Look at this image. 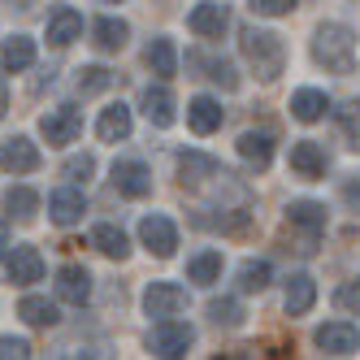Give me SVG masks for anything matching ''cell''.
Returning a JSON list of instances; mask_svg holds the SVG:
<instances>
[{
	"label": "cell",
	"instance_id": "11",
	"mask_svg": "<svg viewBox=\"0 0 360 360\" xmlns=\"http://www.w3.org/2000/svg\"><path fill=\"white\" fill-rule=\"evenodd\" d=\"M187 27H191L195 35H204V39H221V31L230 27V13H226V5H213V0H204V5L191 9Z\"/></svg>",
	"mask_w": 360,
	"mask_h": 360
},
{
	"label": "cell",
	"instance_id": "41",
	"mask_svg": "<svg viewBox=\"0 0 360 360\" xmlns=\"http://www.w3.org/2000/svg\"><path fill=\"white\" fill-rule=\"evenodd\" d=\"M5 109H9V87H5V79H0V117H5Z\"/></svg>",
	"mask_w": 360,
	"mask_h": 360
},
{
	"label": "cell",
	"instance_id": "18",
	"mask_svg": "<svg viewBox=\"0 0 360 360\" xmlns=\"http://www.w3.org/2000/svg\"><path fill=\"white\" fill-rule=\"evenodd\" d=\"M187 126L195 135H213L217 126H221V105L213 96H195L191 105H187Z\"/></svg>",
	"mask_w": 360,
	"mask_h": 360
},
{
	"label": "cell",
	"instance_id": "8",
	"mask_svg": "<svg viewBox=\"0 0 360 360\" xmlns=\"http://www.w3.org/2000/svg\"><path fill=\"white\" fill-rule=\"evenodd\" d=\"M0 169L5 174H35L39 169V148L27 135H13L5 148H0Z\"/></svg>",
	"mask_w": 360,
	"mask_h": 360
},
{
	"label": "cell",
	"instance_id": "19",
	"mask_svg": "<svg viewBox=\"0 0 360 360\" xmlns=\"http://www.w3.org/2000/svg\"><path fill=\"white\" fill-rule=\"evenodd\" d=\"M239 157L252 161L256 169H265L274 161V135L269 131H243L239 135Z\"/></svg>",
	"mask_w": 360,
	"mask_h": 360
},
{
	"label": "cell",
	"instance_id": "26",
	"mask_svg": "<svg viewBox=\"0 0 360 360\" xmlns=\"http://www.w3.org/2000/svg\"><path fill=\"white\" fill-rule=\"evenodd\" d=\"M178 174H183V187H195L204 178H217L221 165L213 157H200V152H187V157H178Z\"/></svg>",
	"mask_w": 360,
	"mask_h": 360
},
{
	"label": "cell",
	"instance_id": "29",
	"mask_svg": "<svg viewBox=\"0 0 360 360\" xmlns=\"http://www.w3.org/2000/svg\"><path fill=\"white\" fill-rule=\"evenodd\" d=\"M126 39H131V27H126L122 18H100V22H96V44L105 48V53L126 48Z\"/></svg>",
	"mask_w": 360,
	"mask_h": 360
},
{
	"label": "cell",
	"instance_id": "4",
	"mask_svg": "<svg viewBox=\"0 0 360 360\" xmlns=\"http://www.w3.org/2000/svg\"><path fill=\"white\" fill-rule=\"evenodd\" d=\"M39 131L48 139V148H65L83 135V113L74 109V105H61V109H48L44 122H39Z\"/></svg>",
	"mask_w": 360,
	"mask_h": 360
},
{
	"label": "cell",
	"instance_id": "12",
	"mask_svg": "<svg viewBox=\"0 0 360 360\" xmlns=\"http://www.w3.org/2000/svg\"><path fill=\"white\" fill-rule=\"evenodd\" d=\"M5 265H9V282H18V287H31V282L44 278V256H39L35 248H27V243L13 248Z\"/></svg>",
	"mask_w": 360,
	"mask_h": 360
},
{
	"label": "cell",
	"instance_id": "25",
	"mask_svg": "<svg viewBox=\"0 0 360 360\" xmlns=\"http://www.w3.org/2000/svg\"><path fill=\"white\" fill-rule=\"evenodd\" d=\"M143 113H148V122L152 126H174V96L165 91V87H148L143 91Z\"/></svg>",
	"mask_w": 360,
	"mask_h": 360
},
{
	"label": "cell",
	"instance_id": "35",
	"mask_svg": "<svg viewBox=\"0 0 360 360\" xmlns=\"http://www.w3.org/2000/svg\"><path fill=\"white\" fill-rule=\"evenodd\" d=\"M300 5V0H248V9L256 18H282V13H291Z\"/></svg>",
	"mask_w": 360,
	"mask_h": 360
},
{
	"label": "cell",
	"instance_id": "14",
	"mask_svg": "<svg viewBox=\"0 0 360 360\" xmlns=\"http://www.w3.org/2000/svg\"><path fill=\"white\" fill-rule=\"evenodd\" d=\"M79 35H83V13L79 9L61 5L53 18H48V44H53V48H65V44H74Z\"/></svg>",
	"mask_w": 360,
	"mask_h": 360
},
{
	"label": "cell",
	"instance_id": "31",
	"mask_svg": "<svg viewBox=\"0 0 360 360\" xmlns=\"http://www.w3.org/2000/svg\"><path fill=\"white\" fill-rule=\"evenodd\" d=\"M274 282V269H269V261H243L239 265V291H265Z\"/></svg>",
	"mask_w": 360,
	"mask_h": 360
},
{
	"label": "cell",
	"instance_id": "33",
	"mask_svg": "<svg viewBox=\"0 0 360 360\" xmlns=\"http://www.w3.org/2000/svg\"><path fill=\"white\" fill-rule=\"evenodd\" d=\"M209 321H213V326H239V321H243V308H239V300H230V295H221V300H209Z\"/></svg>",
	"mask_w": 360,
	"mask_h": 360
},
{
	"label": "cell",
	"instance_id": "3",
	"mask_svg": "<svg viewBox=\"0 0 360 360\" xmlns=\"http://www.w3.org/2000/svg\"><path fill=\"white\" fill-rule=\"evenodd\" d=\"M191 343H195V330H191L187 321H174V317H157V326L148 330V352L161 356V360L187 356Z\"/></svg>",
	"mask_w": 360,
	"mask_h": 360
},
{
	"label": "cell",
	"instance_id": "37",
	"mask_svg": "<svg viewBox=\"0 0 360 360\" xmlns=\"http://www.w3.org/2000/svg\"><path fill=\"white\" fill-rule=\"evenodd\" d=\"M209 70H213L209 79H213L217 87H226V91H235V87H239V74H235V65H230V61H213Z\"/></svg>",
	"mask_w": 360,
	"mask_h": 360
},
{
	"label": "cell",
	"instance_id": "42",
	"mask_svg": "<svg viewBox=\"0 0 360 360\" xmlns=\"http://www.w3.org/2000/svg\"><path fill=\"white\" fill-rule=\"evenodd\" d=\"M0 256H5V239H0Z\"/></svg>",
	"mask_w": 360,
	"mask_h": 360
},
{
	"label": "cell",
	"instance_id": "23",
	"mask_svg": "<svg viewBox=\"0 0 360 360\" xmlns=\"http://www.w3.org/2000/svg\"><path fill=\"white\" fill-rule=\"evenodd\" d=\"M18 313H22V321H27V326H39V330H48V326H57V321H61L57 304H53V300H44V295H27V300L18 304Z\"/></svg>",
	"mask_w": 360,
	"mask_h": 360
},
{
	"label": "cell",
	"instance_id": "22",
	"mask_svg": "<svg viewBox=\"0 0 360 360\" xmlns=\"http://www.w3.org/2000/svg\"><path fill=\"white\" fill-rule=\"evenodd\" d=\"M326 109H330V100H326V91H317V87H300V91L291 96V113H295L300 122H321Z\"/></svg>",
	"mask_w": 360,
	"mask_h": 360
},
{
	"label": "cell",
	"instance_id": "24",
	"mask_svg": "<svg viewBox=\"0 0 360 360\" xmlns=\"http://www.w3.org/2000/svg\"><path fill=\"white\" fill-rule=\"evenodd\" d=\"M287 221L300 226V230H308V235H321V230H326V209H321L317 200H295L291 209H287Z\"/></svg>",
	"mask_w": 360,
	"mask_h": 360
},
{
	"label": "cell",
	"instance_id": "15",
	"mask_svg": "<svg viewBox=\"0 0 360 360\" xmlns=\"http://www.w3.org/2000/svg\"><path fill=\"white\" fill-rule=\"evenodd\" d=\"M282 304H287V317H304L308 308L317 304V282L308 274H291L287 278V300H282Z\"/></svg>",
	"mask_w": 360,
	"mask_h": 360
},
{
	"label": "cell",
	"instance_id": "13",
	"mask_svg": "<svg viewBox=\"0 0 360 360\" xmlns=\"http://www.w3.org/2000/svg\"><path fill=\"white\" fill-rule=\"evenodd\" d=\"M48 213H53L57 226H74V221L87 213V200H83L79 187H61V191L48 195Z\"/></svg>",
	"mask_w": 360,
	"mask_h": 360
},
{
	"label": "cell",
	"instance_id": "17",
	"mask_svg": "<svg viewBox=\"0 0 360 360\" xmlns=\"http://www.w3.org/2000/svg\"><path fill=\"white\" fill-rule=\"evenodd\" d=\"M31 65H35V39L31 35H13V39L0 44V70L22 74V70H31Z\"/></svg>",
	"mask_w": 360,
	"mask_h": 360
},
{
	"label": "cell",
	"instance_id": "10",
	"mask_svg": "<svg viewBox=\"0 0 360 360\" xmlns=\"http://www.w3.org/2000/svg\"><path fill=\"white\" fill-rule=\"evenodd\" d=\"M57 295L65 304H74V308H83L91 300V274L83 265H61L57 269Z\"/></svg>",
	"mask_w": 360,
	"mask_h": 360
},
{
	"label": "cell",
	"instance_id": "32",
	"mask_svg": "<svg viewBox=\"0 0 360 360\" xmlns=\"http://www.w3.org/2000/svg\"><path fill=\"white\" fill-rule=\"evenodd\" d=\"M109 87H113V74H109L105 65L79 70V91H83V96H100V91H109Z\"/></svg>",
	"mask_w": 360,
	"mask_h": 360
},
{
	"label": "cell",
	"instance_id": "7",
	"mask_svg": "<svg viewBox=\"0 0 360 360\" xmlns=\"http://www.w3.org/2000/svg\"><path fill=\"white\" fill-rule=\"evenodd\" d=\"M139 239H143V248L152 252V256H174V248H178V230H174V221L169 217H161V213H152V217H143L139 221Z\"/></svg>",
	"mask_w": 360,
	"mask_h": 360
},
{
	"label": "cell",
	"instance_id": "1",
	"mask_svg": "<svg viewBox=\"0 0 360 360\" xmlns=\"http://www.w3.org/2000/svg\"><path fill=\"white\" fill-rule=\"evenodd\" d=\"M313 57L330 74H352L356 70V35L343 27V22H326V27H317V35H313Z\"/></svg>",
	"mask_w": 360,
	"mask_h": 360
},
{
	"label": "cell",
	"instance_id": "38",
	"mask_svg": "<svg viewBox=\"0 0 360 360\" xmlns=\"http://www.w3.org/2000/svg\"><path fill=\"white\" fill-rule=\"evenodd\" d=\"M27 356H31L27 339H13V334H9V339H0V360H27Z\"/></svg>",
	"mask_w": 360,
	"mask_h": 360
},
{
	"label": "cell",
	"instance_id": "2",
	"mask_svg": "<svg viewBox=\"0 0 360 360\" xmlns=\"http://www.w3.org/2000/svg\"><path fill=\"white\" fill-rule=\"evenodd\" d=\"M239 44H243V57L256 65V74H261L265 83H274L278 74H282V65H287V44H282V35H274V31L248 27Z\"/></svg>",
	"mask_w": 360,
	"mask_h": 360
},
{
	"label": "cell",
	"instance_id": "27",
	"mask_svg": "<svg viewBox=\"0 0 360 360\" xmlns=\"http://www.w3.org/2000/svg\"><path fill=\"white\" fill-rule=\"evenodd\" d=\"M143 61H148L152 74H161V79H174V74H178V53H174L169 39H152L148 53H143Z\"/></svg>",
	"mask_w": 360,
	"mask_h": 360
},
{
	"label": "cell",
	"instance_id": "6",
	"mask_svg": "<svg viewBox=\"0 0 360 360\" xmlns=\"http://www.w3.org/2000/svg\"><path fill=\"white\" fill-rule=\"evenodd\" d=\"M313 343L326 352V356H356L360 352V330L352 321H326L317 334H313Z\"/></svg>",
	"mask_w": 360,
	"mask_h": 360
},
{
	"label": "cell",
	"instance_id": "28",
	"mask_svg": "<svg viewBox=\"0 0 360 360\" xmlns=\"http://www.w3.org/2000/svg\"><path fill=\"white\" fill-rule=\"evenodd\" d=\"M5 213H9L13 221H31V217L39 213V195H35L31 187H9V191H5Z\"/></svg>",
	"mask_w": 360,
	"mask_h": 360
},
{
	"label": "cell",
	"instance_id": "30",
	"mask_svg": "<svg viewBox=\"0 0 360 360\" xmlns=\"http://www.w3.org/2000/svg\"><path fill=\"white\" fill-rule=\"evenodd\" d=\"M217 274H221V252L217 248H209V252H200V256L187 261V278L191 282H217Z\"/></svg>",
	"mask_w": 360,
	"mask_h": 360
},
{
	"label": "cell",
	"instance_id": "5",
	"mask_svg": "<svg viewBox=\"0 0 360 360\" xmlns=\"http://www.w3.org/2000/svg\"><path fill=\"white\" fill-rule=\"evenodd\" d=\"M187 308V287L178 282H152L143 291V313L148 317H178Z\"/></svg>",
	"mask_w": 360,
	"mask_h": 360
},
{
	"label": "cell",
	"instance_id": "39",
	"mask_svg": "<svg viewBox=\"0 0 360 360\" xmlns=\"http://www.w3.org/2000/svg\"><path fill=\"white\" fill-rule=\"evenodd\" d=\"M343 126H347V135H352V148H360V105L343 109Z\"/></svg>",
	"mask_w": 360,
	"mask_h": 360
},
{
	"label": "cell",
	"instance_id": "16",
	"mask_svg": "<svg viewBox=\"0 0 360 360\" xmlns=\"http://www.w3.org/2000/svg\"><path fill=\"white\" fill-rule=\"evenodd\" d=\"M291 169L300 178H321L326 174V152H321V143H313V139L291 143Z\"/></svg>",
	"mask_w": 360,
	"mask_h": 360
},
{
	"label": "cell",
	"instance_id": "34",
	"mask_svg": "<svg viewBox=\"0 0 360 360\" xmlns=\"http://www.w3.org/2000/svg\"><path fill=\"white\" fill-rule=\"evenodd\" d=\"M334 308H339V313H352V317H360V278L343 282V287L334 291Z\"/></svg>",
	"mask_w": 360,
	"mask_h": 360
},
{
	"label": "cell",
	"instance_id": "40",
	"mask_svg": "<svg viewBox=\"0 0 360 360\" xmlns=\"http://www.w3.org/2000/svg\"><path fill=\"white\" fill-rule=\"evenodd\" d=\"M343 200L352 204V209H360V178H347L343 183Z\"/></svg>",
	"mask_w": 360,
	"mask_h": 360
},
{
	"label": "cell",
	"instance_id": "20",
	"mask_svg": "<svg viewBox=\"0 0 360 360\" xmlns=\"http://www.w3.org/2000/svg\"><path fill=\"white\" fill-rule=\"evenodd\" d=\"M96 135L105 139V143L126 139V135H131V109H126L122 100H117V105H109L105 113H100V122H96Z\"/></svg>",
	"mask_w": 360,
	"mask_h": 360
},
{
	"label": "cell",
	"instance_id": "9",
	"mask_svg": "<svg viewBox=\"0 0 360 360\" xmlns=\"http://www.w3.org/2000/svg\"><path fill=\"white\" fill-rule=\"evenodd\" d=\"M113 187L131 200H143L152 191V169L143 161H113Z\"/></svg>",
	"mask_w": 360,
	"mask_h": 360
},
{
	"label": "cell",
	"instance_id": "21",
	"mask_svg": "<svg viewBox=\"0 0 360 360\" xmlns=\"http://www.w3.org/2000/svg\"><path fill=\"white\" fill-rule=\"evenodd\" d=\"M91 248L105 252V256H113V261H126V256H131V239H126V230L122 226H109V221L91 230Z\"/></svg>",
	"mask_w": 360,
	"mask_h": 360
},
{
	"label": "cell",
	"instance_id": "36",
	"mask_svg": "<svg viewBox=\"0 0 360 360\" xmlns=\"http://www.w3.org/2000/svg\"><path fill=\"white\" fill-rule=\"evenodd\" d=\"M91 174H96V161L87 157V152H83V157H70V161H65V178H70L74 187H79V183H87Z\"/></svg>",
	"mask_w": 360,
	"mask_h": 360
}]
</instances>
